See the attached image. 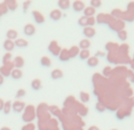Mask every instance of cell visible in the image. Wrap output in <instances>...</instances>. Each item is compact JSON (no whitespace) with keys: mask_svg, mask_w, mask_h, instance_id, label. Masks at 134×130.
<instances>
[{"mask_svg":"<svg viewBox=\"0 0 134 130\" xmlns=\"http://www.w3.org/2000/svg\"><path fill=\"white\" fill-rule=\"evenodd\" d=\"M25 95H26V91L24 90V89H20V90H18V91H16V95H15V97L18 98V101H19V98H23Z\"/></svg>","mask_w":134,"mask_h":130,"instance_id":"obj_41","label":"cell"},{"mask_svg":"<svg viewBox=\"0 0 134 130\" xmlns=\"http://www.w3.org/2000/svg\"><path fill=\"white\" fill-rule=\"evenodd\" d=\"M108 14H105V13H100L99 16L97 17V19H95V23L98 24H107V21H108Z\"/></svg>","mask_w":134,"mask_h":130,"instance_id":"obj_15","label":"cell"},{"mask_svg":"<svg viewBox=\"0 0 134 130\" xmlns=\"http://www.w3.org/2000/svg\"><path fill=\"white\" fill-rule=\"evenodd\" d=\"M127 11L131 12L132 14H134V1H131L130 4L127 5Z\"/></svg>","mask_w":134,"mask_h":130,"instance_id":"obj_44","label":"cell"},{"mask_svg":"<svg viewBox=\"0 0 134 130\" xmlns=\"http://www.w3.org/2000/svg\"><path fill=\"white\" fill-rule=\"evenodd\" d=\"M79 49H81V50H88L91 47V42H90V39H82V40H80V43H79Z\"/></svg>","mask_w":134,"mask_h":130,"instance_id":"obj_20","label":"cell"},{"mask_svg":"<svg viewBox=\"0 0 134 130\" xmlns=\"http://www.w3.org/2000/svg\"><path fill=\"white\" fill-rule=\"evenodd\" d=\"M11 59H12V53H11V52H7V53L2 57V63H4V64L9 63V62H11Z\"/></svg>","mask_w":134,"mask_h":130,"instance_id":"obj_38","label":"cell"},{"mask_svg":"<svg viewBox=\"0 0 134 130\" xmlns=\"http://www.w3.org/2000/svg\"><path fill=\"white\" fill-rule=\"evenodd\" d=\"M127 37H128V33L126 30H121L118 32V38H119V40H121V42L127 40Z\"/></svg>","mask_w":134,"mask_h":130,"instance_id":"obj_33","label":"cell"},{"mask_svg":"<svg viewBox=\"0 0 134 130\" xmlns=\"http://www.w3.org/2000/svg\"><path fill=\"white\" fill-rule=\"evenodd\" d=\"M7 12H8V9H7L6 5H5L4 2H0V17L4 16V14H6Z\"/></svg>","mask_w":134,"mask_h":130,"instance_id":"obj_39","label":"cell"},{"mask_svg":"<svg viewBox=\"0 0 134 130\" xmlns=\"http://www.w3.org/2000/svg\"><path fill=\"white\" fill-rule=\"evenodd\" d=\"M130 114H131V110H127L126 108L121 107V108H119L118 111H116V118L122 119V118H125V117L130 116Z\"/></svg>","mask_w":134,"mask_h":130,"instance_id":"obj_6","label":"cell"},{"mask_svg":"<svg viewBox=\"0 0 134 130\" xmlns=\"http://www.w3.org/2000/svg\"><path fill=\"white\" fill-rule=\"evenodd\" d=\"M85 2L80 1V0H76V1H73L72 4V8H73L74 12H82L85 9Z\"/></svg>","mask_w":134,"mask_h":130,"instance_id":"obj_7","label":"cell"},{"mask_svg":"<svg viewBox=\"0 0 134 130\" xmlns=\"http://www.w3.org/2000/svg\"><path fill=\"white\" fill-rule=\"evenodd\" d=\"M58 6L60 9H68L71 7V1L69 0H59Z\"/></svg>","mask_w":134,"mask_h":130,"instance_id":"obj_23","label":"cell"},{"mask_svg":"<svg viewBox=\"0 0 134 130\" xmlns=\"http://www.w3.org/2000/svg\"><path fill=\"white\" fill-rule=\"evenodd\" d=\"M31 86H32L33 90L38 91V90H40V89H41L42 83H41V81H40L39 78H35V79H33V81H32V83H31Z\"/></svg>","mask_w":134,"mask_h":130,"instance_id":"obj_22","label":"cell"},{"mask_svg":"<svg viewBox=\"0 0 134 130\" xmlns=\"http://www.w3.org/2000/svg\"><path fill=\"white\" fill-rule=\"evenodd\" d=\"M0 130H11V129H9L8 127H2V128L0 129Z\"/></svg>","mask_w":134,"mask_h":130,"instance_id":"obj_51","label":"cell"},{"mask_svg":"<svg viewBox=\"0 0 134 130\" xmlns=\"http://www.w3.org/2000/svg\"><path fill=\"white\" fill-rule=\"evenodd\" d=\"M91 7H93V8H98V7H101V1L100 0H91Z\"/></svg>","mask_w":134,"mask_h":130,"instance_id":"obj_37","label":"cell"},{"mask_svg":"<svg viewBox=\"0 0 134 130\" xmlns=\"http://www.w3.org/2000/svg\"><path fill=\"white\" fill-rule=\"evenodd\" d=\"M12 63H13V65H14V67H15V69H19V70H20L21 67L24 66V64H25V61H24L23 57L16 56L15 58H14V61L12 62Z\"/></svg>","mask_w":134,"mask_h":130,"instance_id":"obj_14","label":"cell"},{"mask_svg":"<svg viewBox=\"0 0 134 130\" xmlns=\"http://www.w3.org/2000/svg\"><path fill=\"white\" fill-rule=\"evenodd\" d=\"M95 109H97V111H99V112H104L105 110H106V107H105L101 102H98L97 104H95Z\"/></svg>","mask_w":134,"mask_h":130,"instance_id":"obj_36","label":"cell"},{"mask_svg":"<svg viewBox=\"0 0 134 130\" xmlns=\"http://www.w3.org/2000/svg\"><path fill=\"white\" fill-rule=\"evenodd\" d=\"M82 33H83V36L86 37V39H91V38H93L95 36V30L93 27L86 26V27H83Z\"/></svg>","mask_w":134,"mask_h":130,"instance_id":"obj_8","label":"cell"},{"mask_svg":"<svg viewBox=\"0 0 134 130\" xmlns=\"http://www.w3.org/2000/svg\"><path fill=\"white\" fill-rule=\"evenodd\" d=\"M79 57H80L81 61H87L88 58H90V50H81L80 52H79Z\"/></svg>","mask_w":134,"mask_h":130,"instance_id":"obj_30","label":"cell"},{"mask_svg":"<svg viewBox=\"0 0 134 130\" xmlns=\"http://www.w3.org/2000/svg\"><path fill=\"white\" fill-rule=\"evenodd\" d=\"M24 33H25L27 37L33 36L35 33V26L33 25V24H27V25H25V27H24Z\"/></svg>","mask_w":134,"mask_h":130,"instance_id":"obj_11","label":"cell"},{"mask_svg":"<svg viewBox=\"0 0 134 130\" xmlns=\"http://www.w3.org/2000/svg\"><path fill=\"white\" fill-rule=\"evenodd\" d=\"M132 62H134V56H133V58H132Z\"/></svg>","mask_w":134,"mask_h":130,"instance_id":"obj_52","label":"cell"},{"mask_svg":"<svg viewBox=\"0 0 134 130\" xmlns=\"http://www.w3.org/2000/svg\"><path fill=\"white\" fill-rule=\"evenodd\" d=\"M94 57H97L98 59L99 58H101V57H105V52H101V51H98L97 53H95V56Z\"/></svg>","mask_w":134,"mask_h":130,"instance_id":"obj_46","label":"cell"},{"mask_svg":"<svg viewBox=\"0 0 134 130\" xmlns=\"http://www.w3.org/2000/svg\"><path fill=\"white\" fill-rule=\"evenodd\" d=\"M122 13H124V12L121 11V9L114 8L113 11H112V13H111V17H112V18H114V19H120V20H121V18H122Z\"/></svg>","mask_w":134,"mask_h":130,"instance_id":"obj_28","label":"cell"},{"mask_svg":"<svg viewBox=\"0 0 134 130\" xmlns=\"http://www.w3.org/2000/svg\"><path fill=\"white\" fill-rule=\"evenodd\" d=\"M32 16H33V19H34V21L37 24H44L45 23V17L42 16L39 11H33Z\"/></svg>","mask_w":134,"mask_h":130,"instance_id":"obj_10","label":"cell"},{"mask_svg":"<svg viewBox=\"0 0 134 130\" xmlns=\"http://www.w3.org/2000/svg\"><path fill=\"white\" fill-rule=\"evenodd\" d=\"M14 69V65L12 62H9V63H6L4 64L1 67H0V74H1L4 78H6V77H9V74H11V71Z\"/></svg>","mask_w":134,"mask_h":130,"instance_id":"obj_3","label":"cell"},{"mask_svg":"<svg viewBox=\"0 0 134 130\" xmlns=\"http://www.w3.org/2000/svg\"><path fill=\"white\" fill-rule=\"evenodd\" d=\"M51 77H52V79H60L64 77V72L60 69H54L51 72Z\"/></svg>","mask_w":134,"mask_h":130,"instance_id":"obj_18","label":"cell"},{"mask_svg":"<svg viewBox=\"0 0 134 130\" xmlns=\"http://www.w3.org/2000/svg\"><path fill=\"white\" fill-rule=\"evenodd\" d=\"M4 104H5V102L0 98V111H2V109H4Z\"/></svg>","mask_w":134,"mask_h":130,"instance_id":"obj_47","label":"cell"},{"mask_svg":"<svg viewBox=\"0 0 134 130\" xmlns=\"http://www.w3.org/2000/svg\"><path fill=\"white\" fill-rule=\"evenodd\" d=\"M11 110H12V102L11 101H7V102H5V104H4L2 111H4L5 115H8L9 112H11Z\"/></svg>","mask_w":134,"mask_h":130,"instance_id":"obj_32","label":"cell"},{"mask_svg":"<svg viewBox=\"0 0 134 130\" xmlns=\"http://www.w3.org/2000/svg\"><path fill=\"white\" fill-rule=\"evenodd\" d=\"M78 24L80 26H82V27H86L87 26V18L86 17H81V18H79V20H78Z\"/></svg>","mask_w":134,"mask_h":130,"instance_id":"obj_40","label":"cell"},{"mask_svg":"<svg viewBox=\"0 0 134 130\" xmlns=\"http://www.w3.org/2000/svg\"><path fill=\"white\" fill-rule=\"evenodd\" d=\"M37 116V112H35V109L33 108V105H27V107L24 109V115H23V121L27 122V123H31L33 119Z\"/></svg>","mask_w":134,"mask_h":130,"instance_id":"obj_1","label":"cell"},{"mask_svg":"<svg viewBox=\"0 0 134 130\" xmlns=\"http://www.w3.org/2000/svg\"><path fill=\"white\" fill-rule=\"evenodd\" d=\"M40 64L42 65V66H45V67H49L52 65L51 63V59L48 58V57H41V59H40Z\"/></svg>","mask_w":134,"mask_h":130,"instance_id":"obj_34","label":"cell"},{"mask_svg":"<svg viewBox=\"0 0 134 130\" xmlns=\"http://www.w3.org/2000/svg\"><path fill=\"white\" fill-rule=\"evenodd\" d=\"M14 46L16 47H27L28 46V42L23 38H18V39L14 40Z\"/></svg>","mask_w":134,"mask_h":130,"instance_id":"obj_19","label":"cell"},{"mask_svg":"<svg viewBox=\"0 0 134 130\" xmlns=\"http://www.w3.org/2000/svg\"><path fill=\"white\" fill-rule=\"evenodd\" d=\"M2 46H4V49L6 50L7 52H11V51H13L14 50V42H12V40H8V39H6L4 42V45H2Z\"/></svg>","mask_w":134,"mask_h":130,"instance_id":"obj_17","label":"cell"},{"mask_svg":"<svg viewBox=\"0 0 134 130\" xmlns=\"http://www.w3.org/2000/svg\"><path fill=\"white\" fill-rule=\"evenodd\" d=\"M9 76H11L13 79H20L21 77H23V71L19 69H13L11 71V74H9Z\"/></svg>","mask_w":134,"mask_h":130,"instance_id":"obj_26","label":"cell"},{"mask_svg":"<svg viewBox=\"0 0 134 130\" xmlns=\"http://www.w3.org/2000/svg\"><path fill=\"white\" fill-rule=\"evenodd\" d=\"M94 14H95V9L93 8V7H91V6L85 7V9H83V17L91 18V17H93Z\"/></svg>","mask_w":134,"mask_h":130,"instance_id":"obj_24","label":"cell"},{"mask_svg":"<svg viewBox=\"0 0 134 130\" xmlns=\"http://www.w3.org/2000/svg\"><path fill=\"white\" fill-rule=\"evenodd\" d=\"M87 65L91 67H95L99 65V59L97 58V57H90V58L87 59Z\"/></svg>","mask_w":134,"mask_h":130,"instance_id":"obj_29","label":"cell"},{"mask_svg":"<svg viewBox=\"0 0 134 130\" xmlns=\"http://www.w3.org/2000/svg\"><path fill=\"white\" fill-rule=\"evenodd\" d=\"M4 4L6 5L8 11H15V9L18 8V2H16L15 0H5Z\"/></svg>","mask_w":134,"mask_h":130,"instance_id":"obj_12","label":"cell"},{"mask_svg":"<svg viewBox=\"0 0 134 130\" xmlns=\"http://www.w3.org/2000/svg\"><path fill=\"white\" fill-rule=\"evenodd\" d=\"M130 78H131V82H132V83H134V72H132V74L130 76Z\"/></svg>","mask_w":134,"mask_h":130,"instance_id":"obj_50","label":"cell"},{"mask_svg":"<svg viewBox=\"0 0 134 130\" xmlns=\"http://www.w3.org/2000/svg\"><path fill=\"white\" fill-rule=\"evenodd\" d=\"M6 37H7V39L8 40H15V39H18V32H16L15 30H8L6 32Z\"/></svg>","mask_w":134,"mask_h":130,"instance_id":"obj_21","label":"cell"},{"mask_svg":"<svg viewBox=\"0 0 134 130\" xmlns=\"http://www.w3.org/2000/svg\"><path fill=\"white\" fill-rule=\"evenodd\" d=\"M30 5H31V1H25V2H24V5H23L24 11H27V8L30 7Z\"/></svg>","mask_w":134,"mask_h":130,"instance_id":"obj_45","label":"cell"},{"mask_svg":"<svg viewBox=\"0 0 134 130\" xmlns=\"http://www.w3.org/2000/svg\"><path fill=\"white\" fill-rule=\"evenodd\" d=\"M61 17H63V12L60 11V9H52L51 13H49V18L52 19L53 21H58L61 19Z\"/></svg>","mask_w":134,"mask_h":130,"instance_id":"obj_9","label":"cell"},{"mask_svg":"<svg viewBox=\"0 0 134 130\" xmlns=\"http://www.w3.org/2000/svg\"><path fill=\"white\" fill-rule=\"evenodd\" d=\"M95 24V19L94 17H91V18H87V26L90 27H93V25Z\"/></svg>","mask_w":134,"mask_h":130,"instance_id":"obj_43","label":"cell"},{"mask_svg":"<svg viewBox=\"0 0 134 130\" xmlns=\"http://www.w3.org/2000/svg\"><path fill=\"white\" fill-rule=\"evenodd\" d=\"M107 25L109 26V28H111V30L119 32V31L124 30L125 23H124L122 20H120V19H114V18H112V17L109 16L108 17V21H107Z\"/></svg>","mask_w":134,"mask_h":130,"instance_id":"obj_2","label":"cell"},{"mask_svg":"<svg viewBox=\"0 0 134 130\" xmlns=\"http://www.w3.org/2000/svg\"><path fill=\"white\" fill-rule=\"evenodd\" d=\"M88 130H99V128L98 127H95V126H92V127H90V129Z\"/></svg>","mask_w":134,"mask_h":130,"instance_id":"obj_49","label":"cell"},{"mask_svg":"<svg viewBox=\"0 0 134 130\" xmlns=\"http://www.w3.org/2000/svg\"><path fill=\"white\" fill-rule=\"evenodd\" d=\"M105 49L108 51V53H111V52H116L119 49V45L115 44V43H107V44L105 45Z\"/></svg>","mask_w":134,"mask_h":130,"instance_id":"obj_16","label":"cell"},{"mask_svg":"<svg viewBox=\"0 0 134 130\" xmlns=\"http://www.w3.org/2000/svg\"><path fill=\"white\" fill-rule=\"evenodd\" d=\"M76 110H78V114L80 115V116H86V114H87L88 109L85 107L83 104H79V103H76Z\"/></svg>","mask_w":134,"mask_h":130,"instance_id":"obj_27","label":"cell"},{"mask_svg":"<svg viewBox=\"0 0 134 130\" xmlns=\"http://www.w3.org/2000/svg\"><path fill=\"white\" fill-rule=\"evenodd\" d=\"M34 129H35L34 124H33V123H28V124H26V126H24L21 130H34Z\"/></svg>","mask_w":134,"mask_h":130,"instance_id":"obj_42","label":"cell"},{"mask_svg":"<svg viewBox=\"0 0 134 130\" xmlns=\"http://www.w3.org/2000/svg\"><path fill=\"white\" fill-rule=\"evenodd\" d=\"M112 130H118V129H112Z\"/></svg>","mask_w":134,"mask_h":130,"instance_id":"obj_53","label":"cell"},{"mask_svg":"<svg viewBox=\"0 0 134 130\" xmlns=\"http://www.w3.org/2000/svg\"><path fill=\"white\" fill-rule=\"evenodd\" d=\"M48 51L51 52L53 56L58 57L59 53H60V51H61V47L59 46L58 43H57L55 40H52V42L49 43V45H48Z\"/></svg>","mask_w":134,"mask_h":130,"instance_id":"obj_4","label":"cell"},{"mask_svg":"<svg viewBox=\"0 0 134 130\" xmlns=\"http://www.w3.org/2000/svg\"><path fill=\"white\" fill-rule=\"evenodd\" d=\"M90 99H91L90 93L86 92V91H81V92H80V101H81V102H82V103H87V102H90Z\"/></svg>","mask_w":134,"mask_h":130,"instance_id":"obj_31","label":"cell"},{"mask_svg":"<svg viewBox=\"0 0 134 130\" xmlns=\"http://www.w3.org/2000/svg\"><path fill=\"white\" fill-rule=\"evenodd\" d=\"M4 81H5V78L1 76V74H0V85H2V84H4Z\"/></svg>","mask_w":134,"mask_h":130,"instance_id":"obj_48","label":"cell"},{"mask_svg":"<svg viewBox=\"0 0 134 130\" xmlns=\"http://www.w3.org/2000/svg\"><path fill=\"white\" fill-rule=\"evenodd\" d=\"M59 61L60 62H67L69 61V54H68V49H61L60 53H59Z\"/></svg>","mask_w":134,"mask_h":130,"instance_id":"obj_13","label":"cell"},{"mask_svg":"<svg viewBox=\"0 0 134 130\" xmlns=\"http://www.w3.org/2000/svg\"><path fill=\"white\" fill-rule=\"evenodd\" d=\"M25 108H26V104L24 102H21V101H15L14 103H12V110L14 112H16V114L24 111Z\"/></svg>","mask_w":134,"mask_h":130,"instance_id":"obj_5","label":"cell"},{"mask_svg":"<svg viewBox=\"0 0 134 130\" xmlns=\"http://www.w3.org/2000/svg\"><path fill=\"white\" fill-rule=\"evenodd\" d=\"M112 72H113V69H112L111 66H106L104 69V72H102V74H104V78H108V76H111Z\"/></svg>","mask_w":134,"mask_h":130,"instance_id":"obj_35","label":"cell"},{"mask_svg":"<svg viewBox=\"0 0 134 130\" xmlns=\"http://www.w3.org/2000/svg\"><path fill=\"white\" fill-rule=\"evenodd\" d=\"M79 52H80V50H79L78 46H72L71 49L68 50L69 58H75V57H78L79 56Z\"/></svg>","mask_w":134,"mask_h":130,"instance_id":"obj_25","label":"cell"}]
</instances>
